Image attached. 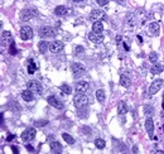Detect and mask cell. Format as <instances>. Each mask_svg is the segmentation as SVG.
I'll list each match as a JSON object with an SVG mask.
<instances>
[{"label": "cell", "mask_w": 164, "mask_h": 154, "mask_svg": "<svg viewBox=\"0 0 164 154\" xmlns=\"http://www.w3.org/2000/svg\"><path fill=\"white\" fill-rule=\"evenodd\" d=\"M88 104V97L85 94H76L73 97V105L76 107H84Z\"/></svg>", "instance_id": "1"}, {"label": "cell", "mask_w": 164, "mask_h": 154, "mask_svg": "<svg viewBox=\"0 0 164 154\" xmlns=\"http://www.w3.org/2000/svg\"><path fill=\"white\" fill-rule=\"evenodd\" d=\"M57 34V29L53 27H42L39 29V36L42 38H52L56 37Z\"/></svg>", "instance_id": "2"}, {"label": "cell", "mask_w": 164, "mask_h": 154, "mask_svg": "<svg viewBox=\"0 0 164 154\" xmlns=\"http://www.w3.org/2000/svg\"><path fill=\"white\" fill-rule=\"evenodd\" d=\"M106 18V13L104 12V10H100V9H95V10H92V12L90 13V17L88 19L92 20V22H100V20L102 19H105Z\"/></svg>", "instance_id": "3"}, {"label": "cell", "mask_w": 164, "mask_h": 154, "mask_svg": "<svg viewBox=\"0 0 164 154\" xmlns=\"http://www.w3.org/2000/svg\"><path fill=\"white\" fill-rule=\"evenodd\" d=\"M27 87H28V90H29V91H32L33 94L42 95V92H43L42 86H40V84H39V82H38L37 80H32V81H29V82H28V85H27Z\"/></svg>", "instance_id": "4"}, {"label": "cell", "mask_w": 164, "mask_h": 154, "mask_svg": "<svg viewBox=\"0 0 164 154\" xmlns=\"http://www.w3.org/2000/svg\"><path fill=\"white\" fill-rule=\"evenodd\" d=\"M163 85H164V81H163L162 78L154 80V81L151 82L150 87H149V94H150V95H155L157 92L163 87Z\"/></svg>", "instance_id": "5"}, {"label": "cell", "mask_w": 164, "mask_h": 154, "mask_svg": "<svg viewBox=\"0 0 164 154\" xmlns=\"http://www.w3.org/2000/svg\"><path fill=\"white\" fill-rule=\"evenodd\" d=\"M71 71H72L75 77H80V76L86 73V67L81 63H73L72 66H71Z\"/></svg>", "instance_id": "6"}, {"label": "cell", "mask_w": 164, "mask_h": 154, "mask_svg": "<svg viewBox=\"0 0 164 154\" xmlns=\"http://www.w3.org/2000/svg\"><path fill=\"white\" fill-rule=\"evenodd\" d=\"M20 38L23 40H28L33 38V29L30 28L29 25H24L20 29Z\"/></svg>", "instance_id": "7"}, {"label": "cell", "mask_w": 164, "mask_h": 154, "mask_svg": "<svg viewBox=\"0 0 164 154\" xmlns=\"http://www.w3.org/2000/svg\"><path fill=\"white\" fill-rule=\"evenodd\" d=\"M75 88H76L77 94H86L90 88V84L87 81H78V82H76Z\"/></svg>", "instance_id": "8"}, {"label": "cell", "mask_w": 164, "mask_h": 154, "mask_svg": "<svg viewBox=\"0 0 164 154\" xmlns=\"http://www.w3.org/2000/svg\"><path fill=\"white\" fill-rule=\"evenodd\" d=\"M35 134H37V131L34 128H28L22 133V139L24 141H30L35 138Z\"/></svg>", "instance_id": "9"}, {"label": "cell", "mask_w": 164, "mask_h": 154, "mask_svg": "<svg viewBox=\"0 0 164 154\" xmlns=\"http://www.w3.org/2000/svg\"><path fill=\"white\" fill-rule=\"evenodd\" d=\"M47 101H48V104L50 106H53L56 109H63V102L56 96H48Z\"/></svg>", "instance_id": "10"}, {"label": "cell", "mask_w": 164, "mask_h": 154, "mask_svg": "<svg viewBox=\"0 0 164 154\" xmlns=\"http://www.w3.org/2000/svg\"><path fill=\"white\" fill-rule=\"evenodd\" d=\"M63 47H65V44L61 42V40H56V42H53V43H50V46H49V51L52 53H58V52H61V51L63 49Z\"/></svg>", "instance_id": "11"}, {"label": "cell", "mask_w": 164, "mask_h": 154, "mask_svg": "<svg viewBox=\"0 0 164 154\" xmlns=\"http://www.w3.org/2000/svg\"><path fill=\"white\" fill-rule=\"evenodd\" d=\"M34 15H35V12H33V10H29V9H24V10H22V13H20V20L25 22V20L32 19Z\"/></svg>", "instance_id": "12"}, {"label": "cell", "mask_w": 164, "mask_h": 154, "mask_svg": "<svg viewBox=\"0 0 164 154\" xmlns=\"http://www.w3.org/2000/svg\"><path fill=\"white\" fill-rule=\"evenodd\" d=\"M145 129L148 131L149 137L153 138V134H154V122H153V119L150 116L147 118V120H145Z\"/></svg>", "instance_id": "13"}, {"label": "cell", "mask_w": 164, "mask_h": 154, "mask_svg": "<svg viewBox=\"0 0 164 154\" xmlns=\"http://www.w3.org/2000/svg\"><path fill=\"white\" fill-rule=\"evenodd\" d=\"M49 145L53 154H62V145H61V143H58L57 140H52L49 143Z\"/></svg>", "instance_id": "14"}, {"label": "cell", "mask_w": 164, "mask_h": 154, "mask_svg": "<svg viewBox=\"0 0 164 154\" xmlns=\"http://www.w3.org/2000/svg\"><path fill=\"white\" fill-rule=\"evenodd\" d=\"M2 40H3V43H6V44L14 43L13 37H12V33H10L9 30H4V32L2 33Z\"/></svg>", "instance_id": "15"}, {"label": "cell", "mask_w": 164, "mask_h": 154, "mask_svg": "<svg viewBox=\"0 0 164 154\" xmlns=\"http://www.w3.org/2000/svg\"><path fill=\"white\" fill-rule=\"evenodd\" d=\"M88 39L91 40L92 43H95V44H100L102 40H104V37H102L101 34H96V33H94V32H91L90 34H88Z\"/></svg>", "instance_id": "16"}, {"label": "cell", "mask_w": 164, "mask_h": 154, "mask_svg": "<svg viewBox=\"0 0 164 154\" xmlns=\"http://www.w3.org/2000/svg\"><path fill=\"white\" fill-rule=\"evenodd\" d=\"M159 30H160V25L157 22H153V23L149 24V32H150L151 36H158Z\"/></svg>", "instance_id": "17"}, {"label": "cell", "mask_w": 164, "mask_h": 154, "mask_svg": "<svg viewBox=\"0 0 164 154\" xmlns=\"http://www.w3.org/2000/svg\"><path fill=\"white\" fill-rule=\"evenodd\" d=\"M128 112V105L125 101H120L117 104V114L119 115H125Z\"/></svg>", "instance_id": "18"}, {"label": "cell", "mask_w": 164, "mask_h": 154, "mask_svg": "<svg viewBox=\"0 0 164 154\" xmlns=\"http://www.w3.org/2000/svg\"><path fill=\"white\" fill-rule=\"evenodd\" d=\"M68 13V9L63 5H58L56 9H54V14L58 15V17H63V15H67Z\"/></svg>", "instance_id": "19"}, {"label": "cell", "mask_w": 164, "mask_h": 154, "mask_svg": "<svg viewBox=\"0 0 164 154\" xmlns=\"http://www.w3.org/2000/svg\"><path fill=\"white\" fill-rule=\"evenodd\" d=\"M22 99L27 102H30V101H33L34 99V95H33V92L32 91H29V90H25L22 92Z\"/></svg>", "instance_id": "20"}, {"label": "cell", "mask_w": 164, "mask_h": 154, "mask_svg": "<svg viewBox=\"0 0 164 154\" xmlns=\"http://www.w3.org/2000/svg\"><path fill=\"white\" fill-rule=\"evenodd\" d=\"M102 30H104V27H102L101 22H95L94 25H92V32L96 33V34H101Z\"/></svg>", "instance_id": "21"}, {"label": "cell", "mask_w": 164, "mask_h": 154, "mask_svg": "<svg viewBox=\"0 0 164 154\" xmlns=\"http://www.w3.org/2000/svg\"><path fill=\"white\" fill-rule=\"evenodd\" d=\"M49 43L47 42V40H40L39 44H38V48H39V52L40 53H46L47 52V49L49 48Z\"/></svg>", "instance_id": "22"}, {"label": "cell", "mask_w": 164, "mask_h": 154, "mask_svg": "<svg viewBox=\"0 0 164 154\" xmlns=\"http://www.w3.org/2000/svg\"><path fill=\"white\" fill-rule=\"evenodd\" d=\"M120 85L122 86V87H130V85H131V81H130V78L128 77V76H125V75H122L121 77H120Z\"/></svg>", "instance_id": "23"}, {"label": "cell", "mask_w": 164, "mask_h": 154, "mask_svg": "<svg viewBox=\"0 0 164 154\" xmlns=\"http://www.w3.org/2000/svg\"><path fill=\"white\" fill-rule=\"evenodd\" d=\"M96 99H97V101L99 102H105V99H106V95H105V91L102 90V88H100V90H97L96 91Z\"/></svg>", "instance_id": "24"}, {"label": "cell", "mask_w": 164, "mask_h": 154, "mask_svg": "<svg viewBox=\"0 0 164 154\" xmlns=\"http://www.w3.org/2000/svg\"><path fill=\"white\" fill-rule=\"evenodd\" d=\"M163 65H160V63H154L153 65V67H151V73L153 75H157V73H160V72H163Z\"/></svg>", "instance_id": "25"}, {"label": "cell", "mask_w": 164, "mask_h": 154, "mask_svg": "<svg viewBox=\"0 0 164 154\" xmlns=\"http://www.w3.org/2000/svg\"><path fill=\"white\" fill-rule=\"evenodd\" d=\"M35 69H37V65L34 63V61L33 59H28V72L30 75H33L35 72Z\"/></svg>", "instance_id": "26"}, {"label": "cell", "mask_w": 164, "mask_h": 154, "mask_svg": "<svg viewBox=\"0 0 164 154\" xmlns=\"http://www.w3.org/2000/svg\"><path fill=\"white\" fill-rule=\"evenodd\" d=\"M62 138H63V140L67 143V144H75L73 137H71L69 134H67V133H63V134H62Z\"/></svg>", "instance_id": "27"}, {"label": "cell", "mask_w": 164, "mask_h": 154, "mask_svg": "<svg viewBox=\"0 0 164 154\" xmlns=\"http://www.w3.org/2000/svg\"><path fill=\"white\" fill-rule=\"evenodd\" d=\"M95 145H96L99 149H104L105 145H106V143H105L104 139H96V140H95Z\"/></svg>", "instance_id": "28"}, {"label": "cell", "mask_w": 164, "mask_h": 154, "mask_svg": "<svg viewBox=\"0 0 164 154\" xmlns=\"http://www.w3.org/2000/svg\"><path fill=\"white\" fill-rule=\"evenodd\" d=\"M149 61H150L153 65L157 63V61H158V53H157V52H150V54H149Z\"/></svg>", "instance_id": "29"}, {"label": "cell", "mask_w": 164, "mask_h": 154, "mask_svg": "<svg viewBox=\"0 0 164 154\" xmlns=\"http://www.w3.org/2000/svg\"><path fill=\"white\" fill-rule=\"evenodd\" d=\"M47 124H48V120H38V121L34 122V126H37V128H43V126H46Z\"/></svg>", "instance_id": "30"}, {"label": "cell", "mask_w": 164, "mask_h": 154, "mask_svg": "<svg viewBox=\"0 0 164 154\" xmlns=\"http://www.w3.org/2000/svg\"><path fill=\"white\" fill-rule=\"evenodd\" d=\"M126 22L130 24V25H134L135 24V15L134 14H129L126 17Z\"/></svg>", "instance_id": "31"}, {"label": "cell", "mask_w": 164, "mask_h": 154, "mask_svg": "<svg viewBox=\"0 0 164 154\" xmlns=\"http://www.w3.org/2000/svg\"><path fill=\"white\" fill-rule=\"evenodd\" d=\"M61 91H62L63 94H66V95H69L71 92H72V91H71V87L68 85H62V86H61Z\"/></svg>", "instance_id": "32"}, {"label": "cell", "mask_w": 164, "mask_h": 154, "mask_svg": "<svg viewBox=\"0 0 164 154\" xmlns=\"http://www.w3.org/2000/svg\"><path fill=\"white\" fill-rule=\"evenodd\" d=\"M81 53H84V47L81 46L75 47V54H81Z\"/></svg>", "instance_id": "33"}, {"label": "cell", "mask_w": 164, "mask_h": 154, "mask_svg": "<svg viewBox=\"0 0 164 154\" xmlns=\"http://www.w3.org/2000/svg\"><path fill=\"white\" fill-rule=\"evenodd\" d=\"M10 54H17V48H15V43H12L10 44Z\"/></svg>", "instance_id": "34"}, {"label": "cell", "mask_w": 164, "mask_h": 154, "mask_svg": "<svg viewBox=\"0 0 164 154\" xmlns=\"http://www.w3.org/2000/svg\"><path fill=\"white\" fill-rule=\"evenodd\" d=\"M96 2H97V4H99V5H101V6H105V5H107L109 0H96Z\"/></svg>", "instance_id": "35"}, {"label": "cell", "mask_w": 164, "mask_h": 154, "mask_svg": "<svg viewBox=\"0 0 164 154\" xmlns=\"http://www.w3.org/2000/svg\"><path fill=\"white\" fill-rule=\"evenodd\" d=\"M145 114H147V116H148V114H149V116L153 114V107L151 106H147L145 107Z\"/></svg>", "instance_id": "36"}, {"label": "cell", "mask_w": 164, "mask_h": 154, "mask_svg": "<svg viewBox=\"0 0 164 154\" xmlns=\"http://www.w3.org/2000/svg\"><path fill=\"white\" fill-rule=\"evenodd\" d=\"M27 149H28V150H29V152H34V148H33V147H32V145H29V144H28V145H27Z\"/></svg>", "instance_id": "37"}, {"label": "cell", "mask_w": 164, "mask_h": 154, "mask_svg": "<svg viewBox=\"0 0 164 154\" xmlns=\"http://www.w3.org/2000/svg\"><path fill=\"white\" fill-rule=\"evenodd\" d=\"M12 150L14 152V154H19V150H18V148H15V147H12Z\"/></svg>", "instance_id": "38"}, {"label": "cell", "mask_w": 164, "mask_h": 154, "mask_svg": "<svg viewBox=\"0 0 164 154\" xmlns=\"http://www.w3.org/2000/svg\"><path fill=\"white\" fill-rule=\"evenodd\" d=\"M14 138H15V137H14V135H9V137H8V138H6V141H10V140H13V139H14Z\"/></svg>", "instance_id": "39"}, {"label": "cell", "mask_w": 164, "mask_h": 154, "mask_svg": "<svg viewBox=\"0 0 164 154\" xmlns=\"http://www.w3.org/2000/svg\"><path fill=\"white\" fill-rule=\"evenodd\" d=\"M132 152H134V154H138V147L136 145L132 147Z\"/></svg>", "instance_id": "40"}, {"label": "cell", "mask_w": 164, "mask_h": 154, "mask_svg": "<svg viewBox=\"0 0 164 154\" xmlns=\"http://www.w3.org/2000/svg\"><path fill=\"white\" fill-rule=\"evenodd\" d=\"M121 42V37L119 36V37H116V43H120Z\"/></svg>", "instance_id": "41"}, {"label": "cell", "mask_w": 164, "mask_h": 154, "mask_svg": "<svg viewBox=\"0 0 164 154\" xmlns=\"http://www.w3.org/2000/svg\"><path fill=\"white\" fill-rule=\"evenodd\" d=\"M117 2H119L121 5H124V4H125V2H124V0H116V3H117Z\"/></svg>", "instance_id": "42"}, {"label": "cell", "mask_w": 164, "mask_h": 154, "mask_svg": "<svg viewBox=\"0 0 164 154\" xmlns=\"http://www.w3.org/2000/svg\"><path fill=\"white\" fill-rule=\"evenodd\" d=\"M73 3H80V2H84V0H72Z\"/></svg>", "instance_id": "43"}, {"label": "cell", "mask_w": 164, "mask_h": 154, "mask_svg": "<svg viewBox=\"0 0 164 154\" xmlns=\"http://www.w3.org/2000/svg\"><path fill=\"white\" fill-rule=\"evenodd\" d=\"M162 106H163V109H164V102H163V105H162Z\"/></svg>", "instance_id": "44"}, {"label": "cell", "mask_w": 164, "mask_h": 154, "mask_svg": "<svg viewBox=\"0 0 164 154\" xmlns=\"http://www.w3.org/2000/svg\"><path fill=\"white\" fill-rule=\"evenodd\" d=\"M163 131H164V125H163Z\"/></svg>", "instance_id": "45"}, {"label": "cell", "mask_w": 164, "mask_h": 154, "mask_svg": "<svg viewBox=\"0 0 164 154\" xmlns=\"http://www.w3.org/2000/svg\"><path fill=\"white\" fill-rule=\"evenodd\" d=\"M124 154H125V153H124Z\"/></svg>", "instance_id": "46"}]
</instances>
